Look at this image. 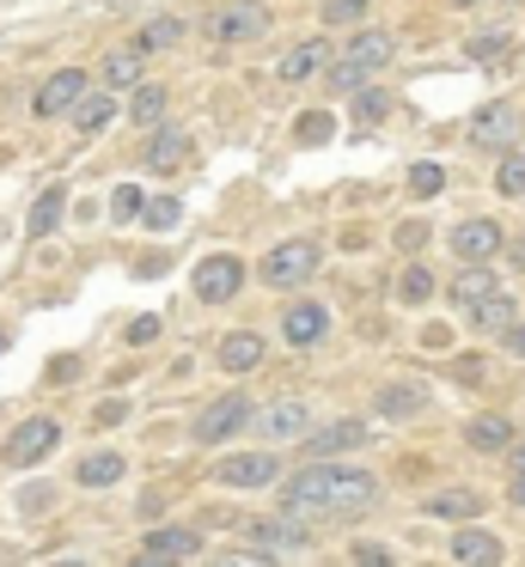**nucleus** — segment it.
I'll list each match as a JSON object with an SVG mask.
<instances>
[{"instance_id":"f257e3e1","label":"nucleus","mask_w":525,"mask_h":567,"mask_svg":"<svg viewBox=\"0 0 525 567\" xmlns=\"http://www.w3.org/2000/svg\"><path fill=\"white\" fill-rule=\"evenodd\" d=\"M373 495H379V483H373L367 470L312 464L287 483V512H294V519H349V512H361Z\"/></svg>"},{"instance_id":"f03ea898","label":"nucleus","mask_w":525,"mask_h":567,"mask_svg":"<svg viewBox=\"0 0 525 567\" xmlns=\"http://www.w3.org/2000/svg\"><path fill=\"white\" fill-rule=\"evenodd\" d=\"M391 49H398V43H391V31H361V37L349 43V56L330 68V85H336V92H355L367 73H379L385 61H391Z\"/></svg>"},{"instance_id":"7ed1b4c3","label":"nucleus","mask_w":525,"mask_h":567,"mask_svg":"<svg viewBox=\"0 0 525 567\" xmlns=\"http://www.w3.org/2000/svg\"><path fill=\"white\" fill-rule=\"evenodd\" d=\"M318 244L312 239H294V244H282V251H270L263 256V281L270 287H294V281H306V275L318 269Z\"/></svg>"},{"instance_id":"20e7f679","label":"nucleus","mask_w":525,"mask_h":567,"mask_svg":"<svg viewBox=\"0 0 525 567\" xmlns=\"http://www.w3.org/2000/svg\"><path fill=\"white\" fill-rule=\"evenodd\" d=\"M520 141V111L513 104H483L470 116V147H489V153H507Z\"/></svg>"},{"instance_id":"39448f33","label":"nucleus","mask_w":525,"mask_h":567,"mask_svg":"<svg viewBox=\"0 0 525 567\" xmlns=\"http://www.w3.org/2000/svg\"><path fill=\"white\" fill-rule=\"evenodd\" d=\"M263 31H270V13H263V7H244V0L214 7L208 13V37L214 43H244V37H263Z\"/></svg>"},{"instance_id":"423d86ee","label":"nucleus","mask_w":525,"mask_h":567,"mask_svg":"<svg viewBox=\"0 0 525 567\" xmlns=\"http://www.w3.org/2000/svg\"><path fill=\"white\" fill-rule=\"evenodd\" d=\"M244 421H251V403H244V397H220V403H208V409L196 415L190 433H196V445H220L227 433H239Z\"/></svg>"},{"instance_id":"0eeeda50","label":"nucleus","mask_w":525,"mask_h":567,"mask_svg":"<svg viewBox=\"0 0 525 567\" xmlns=\"http://www.w3.org/2000/svg\"><path fill=\"white\" fill-rule=\"evenodd\" d=\"M251 427H256V440L263 445H282V440L312 433V409H306V403H275V409L251 415Z\"/></svg>"},{"instance_id":"6e6552de","label":"nucleus","mask_w":525,"mask_h":567,"mask_svg":"<svg viewBox=\"0 0 525 567\" xmlns=\"http://www.w3.org/2000/svg\"><path fill=\"white\" fill-rule=\"evenodd\" d=\"M56 440H61V427L49 421V415H37V421H25L13 440H7V464H19V470H25V464H43V458L56 452Z\"/></svg>"},{"instance_id":"1a4fd4ad","label":"nucleus","mask_w":525,"mask_h":567,"mask_svg":"<svg viewBox=\"0 0 525 567\" xmlns=\"http://www.w3.org/2000/svg\"><path fill=\"white\" fill-rule=\"evenodd\" d=\"M227 488H263L282 476V464H275V452H244V458H220V470H214Z\"/></svg>"},{"instance_id":"9d476101","label":"nucleus","mask_w":525,"mask_h":567,"mask_svg":"<svg viewBox=\"0 0 525 567\" xmlns=\"http://www.w3.org/2000/svg\"><path fill=\"white\" fill-rule=\"evenodd\" d=\"M80 99H85V73H80V68H61V73H49V80H43V92H37V116L80 111Z\"/></svg>"},{"instance_id":"9b49d317","label":"nucleus","mask_w":525,"mask_h":567,"mask_svg":"<svg viewBox=\"0 0 525 567\" xmlns=\"http://www.w3.org/2000/svg\"><path fill=\"white\" fill-rule=\"evenodd\" d=\"M453 251L465 256V263H489V256L501 251V227L495 220H465V227L453 232Z\"/></svg>"},{"instance_id":"f8f14e48","label":"nucleus","mask_w":525,"mask_h":567,"mask_svg":"<svg viewBox=\"0 0 525 567\" xmlns=\"http://www.w3.org/2000/svg\"><path fill=\"white\" fill-rule=\"evenodd\" d=\"M287 342H294V348H312V342H324V329H330V312L324 305H318V299H299L294 312H287Z\"/></svg>"},{"instance_id":"ddd939ff","label":"nucleus","mask_w":525,"mask_h":567,"mask_svg":"<svg viewBox=\"0 0 525 567\" xmlns=\"http://www.w3.org/2000/svg\"><path fill=\"white\" fill-rule=\"evenodd\" d=\"M239 281H244V269L232 263V256H208V263L196 269V293L202 299H232V293H239Z\"/></svg>"},{"instance_id":"4468645a","label":"nucleus","mask_w":525,"mask_h":567,"mask_svg":"<svg viewBox=\"0 0 525 567\" xmlns=\"http://www.w3.org/2000/svg\"><path fill=\"white\" fill-rule=\"evenodd\" d=\"M453 562L465 567H501V537H489V531H453Z\"/></svg>"},{"instance_id":"2eb2a0df","label":"nucleus","mask_w":525,"mask_h":567,"mask_svg":"<svg viewBox=\"0 0 525 567\" xmlns=\"http://www.w3.org/2000/svg\"><path fill=\"white\" fill-rule=\"evenodd\" d=\"M495 293H501V281L483 269V263H470V269L453 281V299L465 305V312H477V305H483V299H495Z\"/></svg>"},{"instance_id":"dca6fc26","label":"nucleus","mask_w":525,"mask_h":567,"mask_svg":"<svg viewBox=\"0 0 525 567\" xmlns=\"http://www.w3.org/2000/svg\"><path fill=\"white\" fill-rule=\"evenodd\" d=\"M147 171H178L190 159V135L184 128H166V135H153V147H147Z\"/></svg>"},{"instance_id":"f3484780","label":"nucleus","mask_w":525,"mask_h":567,"mask_svg":"<svg viewBox=\"0 0 525 567\" xmlns=\"http://www.w3.org/2000/svg\"><path fill=\"white\" fill-rule=\"evenodd\" d=\"M256 360H263V336H251V329H232V336L220 342V367L227 372H251Z\"/></svg>"},{"instance_id":"a211bd4d","label":"nucleus","mask_w":525,"mask_h":567,"mask_svg":"<svg viewBox=\"0 0 525 567\" xmlns=\"http://www.w3.org/2000/svg\"><path fill=\"white\" fill-rule=\"evenodd\" d=\"M427 512H434V519H477V512H483V495L446 488V495H427Z\"/></svg>"},{"instance_id":"6ab92c4d","label":"nucleus","mask_w":525,"mask_h":567,"mask_svg":"<svg viewBox=\"0 0 525 567\" xmlns=\"http://www.w3.org/2000/svg\"><path fill=\"white\" fill-rule=\"evenodd\" d=\"M324 56H330V49H324V43H299V49H287V56H282V80H306V73H318V68H324Z\"/></svg>"},{"instance_id":"aec40b11","label":"nucleus","mask_w":525,"mask_h":567,"mask_svg":"<svg viewBox=\"0 0 525 567\" xmlns=\"http://www.w3.org/2000/svg\"><path fill=\"white\" fill-rule=\"evenodd\" d=\"M361 440H367L361 421H336V427H324V433H312V452L330 458V452H349V445H361Z\"/></svg>"},{"instance_id":"412c9836","label":"nucleus","mask_w":525,"mask_h":567,"mask_svg":"<svg viewBox=\"0 0 525 567\" xmlns=\"http://www.w3.org/2000/svg\"><path fill=\"white\" fill-rule=\"evenodd\" d=\"M470 445H477V452H501V445L513 440L507 433V415H477V421H470V433H465Z\"/></svg>"},{"instance_id":"4be33fe9","label":"nucleus","mask_w":525,"mask_h":567,"mask_svg":"<svg viewBox=\"0 0 525 567\" xmlns=\"http://www.w3.org/2000/svg\"><path fill=\"white\" fill-rule=\"evenodd\" d=\"M141 80V49H116V56H104V85L111 92H123V85Z\"/></svg>"},{"instance_id":"5701e85b","label":"nucleus","mask_w":525,"mask_h":567,"mask_svg":"<svg viewBox=\"0 0 525 567\" xmlns=\"http://www.w3.org/2000/svg\"><path fill=\"white\" fill-rule=\"evenodd\" d=\"M422 397H427L422 384H385V391H379V415H415V409H422Z\"/></svg>"},{"instance_id":"b1692460","label":"nucleus","mask_w":525,"mask_h":567,"mask_svg":"<svg viewBox=\"0 0 525 567\" xmlns=\"http://www.w3.org/2000/svg\"><path fill=\"white\" fill-rule=\"evenodd\" d=\"M251 537L256 543H287V549H294V543H306V519H294V512H287V519H263Z\"/></svg>"},{"instance_id":"393cba45","label":"nucleus","mask_w":525,"mask_h":567,"mask_svg":"<svg viewBox=\"0 0 525 567\" xmlns=\"http://www.w3.org/2000/svg\"><path fill=\"white\" fill-rule=\"evenodd\" d=\"M116 476H123V458H116V452H92L80 464V483L85 488H104V483H116Z\"/></svg>"},{"instance_id":"a878e982","label":"nucleus","mask_w":525,"mask_h":567,"mask_svg":"<svg viewBox=\"0 0 525 567\" xmlns=\"http://www.w3.org/2000/svg\"><path fill=\"white\" fill-rule=\"evenodd\" d=\"M61 201H68L61 189H43L37 196V208H31V239H49V227L61 220Z\"/></svg>"},{"instance_id":"bb28decb","label":"nucleus","mask_w":525,"mask_h":567,"mask_svg":"<svg viewBox=\"0 0 525 567\" xmlns=\"http://www.w3.org/2000/svg\"><path fill=\"white\" fill-rule=\"evenodd\" d=\"M184 37V25H178V19H153V25H141V37H135V49H171V43Z\"/></svg>"},{"instance_id":"cd10ccee","label":"nucleus","mask_w":525,"mask_h":567,"mask_svg":"<svg viewBox=\"0 0 525 567\" xmlns=\"http://www.w3.org/2000/svg\"><path fill=\"white\" fill-rule=\"evenodd\" d=\"M166 85H141V92H135V104H128V116H135V123H159V116H166Z\"/></svg>"},{"instance_id":"c85d7f7f","label":"nucleus","mask_w":525,"mask_h":567,"mask_svg":"<svg viewBox=\"0 0 525 567\" xmlns=\"http://www.w3.org/2000/svg\"><path fill=\"white\" fill-rule=\"evenodd\" d=\"M477 324L483 329H513V293H495V299H483V305H477Z\"/></svg>"},{"instance_id":"c756f323","label":"nucleus","mask_w":525,"mask_h":567,"mask_svg":"<svg viewBox=\"0 0 525 567\" xmlns=\"http://www.w3.org/2000/svg\"><path fill=\"white\" fill-rule=\"evenodd\" d=\"M385 116H391V99H385V92H361L355 99V128H379Z\"/></svg>"},{"instance_id":"7c9ffc66","label":"nucleus","mask_w":525,"mask_h":567,"mask_svg":"<svg viewBox=\"0 0 525 567\" xmlns=\"http://www.w3.org/2000/svg\"><path fill=\"white\" fill-rule=\"evenodd\" d=\"M495 189H501V196H525V153H507V159H501Z\"/></svg>"},{"instance_id":"2f4dec72","label":"nucleus","mask_w":525,"mask_h":567,"mask_svg":"<svg viewBox=\"0 0 525 567\" xmlns=\"http://www.w3.org/2000/svg\"><path fill=\"white\" fill-rule=\"evenodd\" d=\"M111 213H116V227H123V220H141V213H147V196H141L135 184H123V189L111 196Z\"/></svg>"},{"instance_id":"473e14b6","label":"nucleus","mask_w":525,"mask_h":567,"mask_svg":"<svg viewBox=\"0 0 525 567\" xmlns=\"http://www.w3.org/2000/svg\"><path fill=\"white\" fill-rule=\"evenodd\" d=\"M111 111H116V99H111V92H99V99H80V111H73V116H80V128H104V123H111Z\"/></svg>"},{"instance_id":"72a5a7b5","label":"nucleus","mask_w":525,"mask_h":567,"mask_svg":"<svg viewBox=\"0 0 525 567\" xmlns=\"http://www.w3.org/2000/svg\"><path fill=\"white\" fill-rule=\"evenodd\" d=\"M153 549H166V555H178V562H184V555H196V531H153Z\"/></svg>"},{"instance_id":"f704fd0d","label":"nucleus","mask_w":525,"mask_h":567,"mask_svg":"<svg viewBox=\"0 0 525 567\" xmlns=\"http://www.w3.org/2000/svg\"><path fill=\"white\" fill-rule=\"evenodd\" d=\"M427 293H434V275H427V269H415V263H410V269L398 275V299H410V305H415V299H427Z\"/></svg>"},{"instance_id":"c9c22d12","label":"nucleus","mask_w":525,"mask_h":567,"mask_svg":"<svg viewBox=\"0 0 525 567\" xmlns=\"http://www.w3.org/2000/svg\"><path fill=\"white\" fill-rule=\"evenodd\" d=\"M141 220H147V227H153V232H171V227H178V220H184V208H178V201H147V213H141Z\"/></svg>"},{"instance_id":"e433bc0d","label":"nucleus","mask_w":525,"mask_h":567,"mask_svg":"<svg viewBox=\"0 0 525 567\" xmlns=\"http://www.w3.org/2000/svg\"><path fill=\"white\" fill-rule=\"evenodd\" d=\"M330 128H336V123H330L324 111H312V116H299V141H306V147H324V141H330Z\"/></svg>"},{"instance_id":"4c0bfd02","label":"nucleus","mask_w":525,"mask_h":567,"mask_svg":"<svg viewBox=\"0 0 525 567\" xmlns=\"http://www.w3.org/2000/svg\"><path fill=\"white\" fill-rule=\"evenodd\" d=\"M441 184H446L441 165H415L410 171V189H415V196H441Z\"/></svg>"},{"instance_id":"58836bf2","label":"nucleus","mask_w":525,"mask_h":567,"mask_svg":"<svg viewBox=\"0 0 525 567\" xmlns=\"http://www.w3.org/2000/svg\"><path fill=\"white\" fill-rule=\"evenodd\" d=\"M214 567H275V555H263V549H227V555H214Z\"/></svg>"},{"instance_id":"ea45409f","label":"nucleus","mask_w":525,"mask_h":567,"mask_svg":"<svg viewBox=\"0 0 525 567\" xmlns=\"http://www.w3.org/2000/svg\"><path fill=\"white\" fill-rule=\"evenodd\" d=\"M361 7H367V0H324V19L330 25H349V19H361Z\"/></svg>"},{"instance_id":"a19ab883","label":"nucleus","mask_w":525,"mask_h":567,"mask_svg":"<svg viewBox=\"0 0 525 567\" xmlns=\"http://www.w3.org/2000/svg\"><path fill=\"white\" fill-rule=\"evenodd\" d=\"M385 562H391L385 543H355V567H385Z\"/></svg>"},{"instance_id":"79ce46f5","label":"nucleus","mask_w":525,"mask_h":567,"mask_svg":"<svg viewBox=\"0 0 525 567\" xmlns=\"http://www.w3.org/2000/svg\"><path fill=\"white\" fill-rule=\"evenodd\" d=\"M422 239H427V227H422V220H403V227H398V251H415Z\"/></svg>"},{"instance_id":"37998d69","label":"nucleus","mask_w":525,"mask_h":567,"mask_svg":"<svg viewBox=\"0 0 525 567\" xmlns=\"http://www.w3.org/2000/svg\"><path fill=\"white\" fill-rule=\"evenodd\" d=\"M501 49H507V37H477V43H470V56H477V61H495Z\"/></svg>"},{"instance_id":"c03bdc74","label":"nucleus","mask_w":525,"mask_h":567,"mask_svg":"<svg viewBox=\"0 0 525 567\" xmlns=\"http://www.w3.org/2000/svg\"><path fill=\"white\" fill-rule=\"evenodd\" d=\"M159 336V317H135V324H128V342H153Z\"/></svg>"},{"instance_id":"a18cd8bd","label":"nucleus","mask_w":525,"mask_h":567,"mask_svg":"<svg viewBox=\"0 0 525 567\" xmlns=\"http://www.w3.org/2000/svg\"><path fill=\"white\" fill-rule=\"evenodd\" d=\"M135 567H178V555H166V549H141V555H135Z\"/></svg>"},{"instance_id":"49530a36","label":"nucleus","mask_w":525,"mask_h":567,"mask_svg":"<svg viewBox=\"0 0 525 567\" xmlns=\"http://www.w3.org/2000/svg\"><path fill=\"white\" fill-rule=\"evenodd\" d=\"M507 348H513V355H525V324H513V329H507Z\"/></svg>"},{"instance_id":"de8ad7c7","label":"nucleus","mask_w":525,"mask_h":567,"mask_svg":"<svg viewBox=\"0 0 525 567\" xmlns=\"http://www.w3.org/2000/svg\"><path fill=\"white\" fill-rule=\"evenodd\" d=\"M513 500H520V507H525V470H520V483H513Z\"/></svg>"},{"instance_id":"09e8293b","label":"nucleus","mask_w":525,"mask_h":567,"mask_svg":"<svg viewBox=\"0 0 525 567\" xmlns=\"http://www.w3.org/2000/svg\"><path fill=\"white\" fill-rule=\"evenodd\" d=\"M513 263H520V269H525V239H520V244H513Z\"/></svg>"},{"instance_id":"8fccbe9b","label":"nucleus","mask_w":525,"mask_h":567,"mask_svg":"<svg viewBox=\"0 0 525 567\" xmlns=\"http://www.w3.org/2000/svg\"><path fill=\"white\" fill-rule=\"evenodd\" d=\"M513 458H520V470H525V445H513Z\"/></svg>"},{"instance_id":"3c124183","label":"nucleus","mask_w":525,"mask_h":567,"mask_svg":"<svg viewBox=\"0 0 525 567\" xmlns=\"http://www.w3.org/2000/svg\"><path fill=\"white\" fill-rule=\"evenodd\" d=\"M0 355H7V336H0Z\"/></svg>"},{"instance_id":"603ef678","label":"nucleus","mask_w":525,"mask_h":567,"mask_svg":"<svg viewBox=\"0 0 525 567\" xmlns=\"http://www.w3.org/2000/svg\"><path fill=\"white\" fill-rule=\"evenodd\" d=\"M453 7H470V0H453Z\"/></svg>"}]
</instances>
